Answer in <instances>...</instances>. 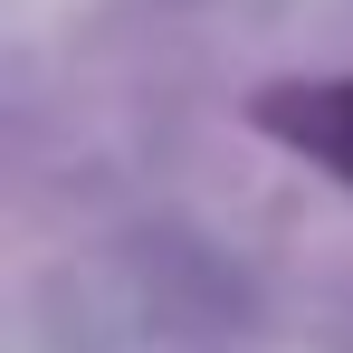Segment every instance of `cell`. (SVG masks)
I'll list each match as a JSON object with an SVG mask.
<instances>
[{
	"label": "cell",
	"instance_id": "6da1fadb",
	"mask_svg": "<svg viewBox=\"0 0 353 353\" xmlns=\"http://www.w3.org/2000/svg\"><path fill=\"white\" fill-rule=\"evenodd\" d=\"M268 134L296 143L305 163H325V172L353 191V77H325V86H277L268 105Z\"/></svg>",
	"mask_w": 353,
	"mask_h": 353
}]
</instances>
